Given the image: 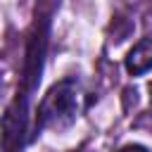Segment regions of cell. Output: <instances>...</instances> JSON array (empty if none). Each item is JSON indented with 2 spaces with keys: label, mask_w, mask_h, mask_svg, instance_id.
Returning <instances> with one entry per match:
<instances>
[{
  "label": "cell",
  "mask_w": 152,
  "mask_h": 152,
  "mask_svg": "<svg viewBox=\"0 0 152 152\" xmlns=\"http://www.w3.org/2000/svg\"><path fill=\"white\" fill-rule=\"evenodd\" d=\"M119 152H150V150L142 147V145H135V142H133V145H124Z\"/></svg>",
  "instance_id": "obj_5"
},
{
  "label": "cell",
  "mask_w": 152,
  "mask_h": 152,
  "mask_svg": "<svg viewBox=\"0 0 152 152\" xmlns=\"http://www.w3.org/2000/svg\"><path fill=\"white\" fill-rule=\"evenodd\" d=\"M124 66L131 76H140V74L152 69V36L142 38L140 43H135L128 50V55L124 59Z\"/></svg>",
  "instance_id": "obj_4"
},
{
  "label": "cell",
  "mask_w": 152,
  "mask_h": 152,
  "mask_svg": "<svg viewBox=\"0 0 152 152\" xmlns=\"http://www.w3.org/2000/svg\"><path fill=\"white\" fill-rule=\"evenodd\" d=\"M48 31H50V19L48 17H38L28 38V48H26V59H24V83L21 90L33 93V88L40 81V71H43V59H45V48H48Z\"/></svg>",
  "instance_id": "obj_3"
},
{
  "label": "cell",
  "mask_w": 152,
  "mask_h": 152,
  "mask_svg": "<svg viewBox=\"0 0 152 152\" xmlns=\"http://www.w3.org/2000/svg\"><path fill=\"white\" fill-rule=\"evenodd\" d=\"M28 100L31 93L17 90L0 119V152H24L28 140Z\"/></svg>",
  "instance_id": "obj_2"
},
{
  "label": "cell",
  "mask_w": 152,
  "mask_h": 152,
  "mask_svg": "<svg viewBox=\"0 0 152 152\" xmlns=\"http://www.w3.org/2000/svg\"><path fill=\"white\" fill-rule=\"evenodd\" d=\"M147 90H150V104H152V83L147 86Z\"/></svg>",
  "instance_id": "obj_6"
},
{
  "label": "cell",
  "mask_w": 152,
  "mask_h": 152,
  "mask_svg": "<svg viewBox=\"0 0 152 152\" xmlns=\"http://www.w3.org/2000/svg\"><path fill=\"white\" fill-rule=\"evenodd\" d=\"M76 109H78V83L74 78H62L40 100L36 114V128L38 131L66 128L76 119Z\"/></svg>",
  "instance_id": "obj_1"
}]
</instances>
